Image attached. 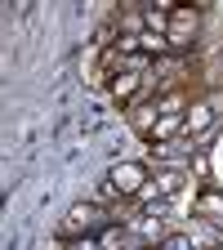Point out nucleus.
<instances>
[{
	"label": "nucleus",
	"mask_w": 223,
	"mask_h": 250,
	"mask_svg": "<svg viewBox=\"0 0 223 250\" xmlns=\"http://www.w3.org/2000/svg\"><path fill=\"white\" fill-rule=\"evenodd\" d=\"M112 224V214L99 206V201H76L67 214L58 219V228H54V237L62 241V246H72V241H89V237H99L103 228Z\"/></svg>",
	"instance_id": "nucleus-1"
},
{
	"label": "nucleus",
	"mask_w": 223,
	"mask_h": 250,
	"mask_svg": "<svg viewBox=\"0 0 223 250\" xmlns=\"http://www.w3.org/2000/svg\"><path fill=\"white\" fill-rule=\"evenodd\" d=\"M197 31H201V9H192V5H174V9H170L165 41H170V49H174V54L192 49V45H197Z\"/></svg>",
	"instance_id": "nucleus-2"
},
{
	"label": "nucleus",
	"mask_w": 223,
	"mask_h": 250,
	"mask_svg": "<svg viewBox=\"0 0 223 250\" xmlns=\"http://www.w3.org/2000/svg\"><path fill=\"white\" fill-rule=\"evenodd\" d=\"M103 183L116 192V201H134L143 188H147V166H143V161H116Z\"/></svg>",
	"instance_id": "nucleus-3"
},
{
	"label": "nucleus",
	"mask_w": 223,
	"mask_h": 250,
	"mask_svg": "<svg viewBox=\"0 0 223 250\" xmlns=\"http://www.w3.org/2000/svg\"><path fill=\"white\" fill-rule=\"evenodd\" d=\"M139 89H143V62H125V67L112 76V85H107V94H112L116 107H130L139 99Z\"/></svg>",
	"instance_id": "nucleus-4"
},
{
	"label": "nucleus",
	"mask_w": 223,
	"mask_h": 250,
	"mask_svg": "<svg viewBox=\"0 0 223 250\" xmlns=\"http://www.w3.org/2000/svg\"><path fill=\"white\" fill-rule=\"evenodd\" d=\"M187 134V112H156V125H152V134H147V147L156 143H179Z\"/></svg>",
	"instance_id": "nucleus-5"
},
{
	"label": "nucleus",
	"mask_w": 223,
	"mask_h": 250,
	"mask_svg": "<svg viewBox=\"0 0 223 250\" xmlns=\"http://www.w3.org/2000/svg\"><path fill=\"white\" fill-rule=\"evenodd\" d=\"M192 210L205 219V224H214V228H223V192H219V188H201V192H197V201H192Z\"/></svg>",
	"instance_id": "nucleus-6"
},
{
	"label": "nucleus",
	"mask_w": 223,
	"mask_h": 250,
	"mask_svg": "<svg viewBox=\"0 0 223 250\" xmlns=\"http://www.w3.org/2000/svg\"><path fill=\"white\" fill-rule=\"evenodd\" d=\"M214 112H219V107H214L210 99L192 103V107H187V134H192V139H197V134H205L210 125H214Z\"/></svg>",
	"instance_id": "nucleus-7"
},
{
	"label": "nucleus",
	"mask_w": 223,
	"mask_h": 250,
	"mask_svg": "<svg viewBox=\"0 0 223 250\" xmlns=\"http://www.w3.org/2000/svg\"><path fill=\"white\" fill-rule=\"evenodd\" d=\"M152 188H156V201H161V197H174V192H179V188H183V170H179V166H170V170H161V174H156V179H152Z\"/></svg>",
	"instance_id": "nucleus-8"
},
{
	"label": "nucleus",
	"mask_w": 223,
	"mask_h": 250,
	"mask_svg": "<svg viewBox=\"0 0 223 250\" xmlns=\"http://www.w3.org/2000/svg\"><path fill=\"white\" fill-rule=\"evenodd\" d=\"M125 228H130V224H107L99 237H94V241H99V250H125V241H130V237H125Z\"/></svg>",
	"instance_id": "nucleus-9"
},
{
	"label": "nucleus",
	"mask_w": 223,
	"mask_h": 250,
	"mask_svg": "<svg viewBox=\"0 0 223 250\" xmlns=\"http://www.w3.org/2000/svg\"><path fill=\"white\" fill-rule=\"evenodd\" d=\"M187 107V94L183 89H165L161 99H156V112H183Z\"/></svg>",
	"instance_id": "nucleus-10"
},
{
	"label": "nucleus",
	"mask_w": 223,
	"mask_h": 250,
	"mask_svg": "<svg viewBox=\"0 0 223 250\" xmlns=\"http://www.w3.org/2000/svg\"><path fill=\"white\" fill-rule=\"evenodd\" d=\"M156 250H192V241H187L183 232H170V237H165L161 246H156Z\"/></svg>",
	"instance_id": "nucleus-11"
},
{
	"label": "nucleus",
	"mask_w": 223,
	"mask_h": 250,
	"mask_svg": "<svg viewBox=\"0 0 223 250\" xmlns=\"http://www.w3.org/2000/svg\"><path fill=\"white\" fill-rule=\"evenodd\" d=\"M192 166H197V179H210V156H205V147H197Z\"/></svg>",
	"instance_id": "nucleus-12"
},
{
	"label": "nucleus",
	"mask_w": 223,
	"mask_h": 250,
	"mask_svg": "<svg viewBox=\"0 0 223 250\" xmlns=\"http://www.w3.org/2000/svg\"><path fill=\"white\" fill-rule=\"evenodd\" d=\"M139 250H156V246H139Z\"/></svg>",
	"instance_id": "nucleus-13"
}]
</instances>
